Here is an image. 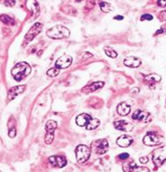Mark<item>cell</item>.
<instances>
[{
  "label": "cell",
  "instance_id": "5bb4252c",
  "mask_svg": "<svg viewBox=\"0 0 166 172\" xmlns=\"http://www.w3.org/2000/svg\"><path fill=\"white\" fill-rule=\"evenodd\" d=\"M114 127L115 129H119V130H123V131H125V132H130L134 129V126L125 121V120H117L114 122Z\"/></svg>",
  "mask_w": 166,
  "mask_h": 172
},
{
  "label": "cell",
  "instance_id": "6da1fadb",
  "mask_svg": "<svg viewBox=\"0 0 166 172\" xmlns=\"http://www.w3.org/2000/svg\"><path fill=\"white\" fill-rule=\"evenodd\" d=\"M31 70H32V69L28 63L20 62L12 68L11 74H12L15 81L21 82L31 73Z\"/></svg>",
  "mask_w": 166,
  "mask_h": 172
},
{
  "label": "cell",
  "instance_id": "cb8c5ba5",
  "mask_svg": "<svg viewBox=\"0 0 166 172\" xmlns=\"http://www.w3.org/2000/svg\"><path fill=\"white\" fill-rule=\"evenodd\" d=\"M104 51H105V54L108 56V57H111V58H115V57H117V52L112 48V47H111V46H105L104 47Z\"/></svg>",
  "mask_w": 166,
  "mask_h": 172
},
{
  "label": "cell",
  "instance_id": "2e32d148",
  "mask_svg": "<svg viewBox=\"0 0 166 172\" xmlns=\"http://www.w3.org/2000/svg\"><path fill=\"white\" fill-rule=\"evenodd\" d=\"M91 117L88 115V114H85V113H83V114H80L79 116L76 117V124L80 127H86L89 123V121L91 120Z\"/></svg>",
  "mask_w": 166,
  "mask_h": 172
},
{
  "label": "cell",
  "instance_id": "ba28073f",
  "mask_svg": "<svg viewBox=\"0 0 166 172\" xmlns=\"http://www.w3.org/2000/svg\"><path fill=\"white\" fill-rule=\"evenodd\" d=\"M132 119L134 120H138V121H145V122H149L151 120V117L150 114L149 112L137 109L134 112Z\"/></svg>",
  "mask_w": 166,
  "mask_h": 172
},
{
  "label": "cell",
  "instance_id": "9c48e42d",
  "mask_svg": "<svg viewBox=\"0 0 166 172\" xmlns=\"http://www.w3.org/2000/svg\"><path fill=\"white\" fill-rule=\"evenodd\" d=\"M48 160L50 164L56 168H63L67 165V159L64 156H52Z\"/></svg>",
  "mask_w": 166,
  "mask_h": 172
},
{
  "label": "cell",
  "instance_id": "7c38bea8",
  "mask_svg": "<svg viewBox=\"0 0 166 172\" xmlns=\"http://www.w3.org/2000/svg\"><path fill=\"white\" fill-rule=\"evenodd\" d=\"M123 169L125 172H149V169L136 166L135 163H125L123 165Z\"/></svg>",
  "mask_w": 166,
  "mask_h": 172
},
{
  "label": "cell",
  "instance_id": "d4e9b609",
  "mask_svg": "<svg viewBox=\"0 0 166 172\" xmlns=\"http://www.w3.org/2000/svg\"><path fill=\"white\" fill-rule=\"evenodd\" d=\"M59 74V69L58 68H51L49 69L47 71H46V75L48 77H51V78H54V77H57L58 75Z\"/></svg>",
  "mask_w": 166,
  "mask_h": 172
},
{
  "label": "cell",
  "instance_id": "603a6c76",
  "mask_svg": "<svg viewBox=\"0 0 166 172\" xmlns=\"http://www.w3.org/2000/svg\"><path fill=\"white\" fill-rule=\"evenodd\" d=\"M99 125H100V121H99L97 119L92 118L91 120L89 121L88 125H87L85 128H86V129H88V130H92V129H97Z\"/></svg>",
  "mask_w": 166,
  "mask_h": 172
},
{
  "label": "cell",
  "instance_id": "4fadbf2b",
  "mask_svg": "<svg viewBox=\"0 0 166 172\" xmlns=\"http://www.w3.org/2000/svg\"><path fill=\"white\" fill-rule=\"evenodd\" d=\"M144 80L150 88H154L158 83L161 82L162 77L158 74H149V75H146L144 77Z\"/></svg>",
  "mask_w": 166,
  "mask_h": 172
},
{
  "label": "cell",
  "instance_id": "d6a6232c",
  "mask_svg": "<svg viewBox=\"0 0 166 172\" xmlns=\"http://www.w3.org/2000/svg\"><path fill=\"white\" fill-rule=\"evenodd\" d=\"M158 5L162 7H166V0H162V1H158Z\"/></svg>",
  "mask_w": 166,
  "mask_h": 172
},
{
  "label": "cell",
  "instance_id": "30bf717a",
  "mask_svg": "<svg viewBox=\"0 0 166 172\" xmlns=\"http://www.w3.org/2000/svg\"><path fill=\"white\" fill-rule=\"evenodd\" d=\"M26 89V85H18L14 86L12 88H10L7 92V101H11L14 98H16L18 95L21 94Z\"/></svg>",
  "mask_w": 166,
  "mask_h": 172
},
{
  "label": "cell",
  "instance_id": "8fae6325",
  "mask_svg": "<svg viewBox=\"0 0 166 172\" xmlns=\"http://www.w3.org/2000/svg\"><path fill=\"white\" fill-rule=\"evenodd\" d=\"M96 144V154L97 155H104L107 153L109 149V143L106 139L98 140L95 143Z\"/></svg>",
  "mask_w": 166,
  "mask_h": 172
},
{
  "label": "cell",
  "instance_id": "e575fe53",
  "mask_svg": "<svg viewBox=\"0 0 166 172\" xmlns=\"http://www.w3.org/2000/svg\"><path fill=\"white\" fill-rule=\"evenodd\" d=\"M132 93H133L134 94H137V93H139V89H138V88H133V89H132Z\"/></svg>",
  "mask_w": 166,
  "mask_h": 172
},
{
  "label": "cell",
  "instance_id": "8992f818",
  "mask_svg": "<svg viewBox=\"0 0 166 172\" xmlns=\"http://www.w3.org/2000/svg\"><path fill=\"white\" fill-rule=\"evenodd\" d=\"M42 28H43V24L40 23V22H36L35 23L31 29L29 30V32L26 34L25 35V39L29 42V41H32L36 35H38L40 33L42 32Z\"/></svg>",
  "mask_w": 166,
  "mask_h": 172
},
{
  "label": "cell",
  "instance_id": "52a82bcc",
  "mask_svg": "<svg viewBox=\"0 0 166 172\" xmlns=\"http://www.w3.org/2000/svg\"><path fill=\"white\" fill-rule=\"evenodd\" d=\"M73 63V57L71 56L65 55L60 57L55 63L56 68L58 69H67L69 68Z\"/></svg>",
  "mask_w": 166,
  "mask_h": 172
},
{
  "label": "cell",
  "instance_id": "e0dca14e",
  "mask_svg": "<svg viewBox=\"0 0 166 172\" xmlns=\"http://www.w3.org/2000/svg\"><path fill=\"white\" fill-rule=\"evenodd\" d=\"M133 143V138L129 135L124 134L117 139V144L121 147H128Z\"/></svg>",
  "mask_w": 166,
  "mask_h": 172
},
{
  "label": "cell",
  "instance_id": "4dcf8cb0",
  "mask_svg": "<svg viewBox=\"0 0 166 172\" xmlns=\"http://www.w3.org/2000/svg\"><path fill=\"white\" fill-rule=\"evenodd\" d=\"M128 157H129V154H127V153H123V154L119 155V158H121V159H127Z\"/></svg>",
  "mask_w": 166,
  "mask_h": 172
},
{
  "label": "cell",
  "instance_id": "7402d4cb",
  "mask_svg": "<svg viewBox=\"0 0 166 172\" xmlns=\"http://www.w3.org/2000/svg\"><path fill=\"white\" fill-rule=\"evenodd\" d=\"M99 7H100L101 11H103L104 13H109L113 10V7L108 2H100Z\"/></svg>",
  "mask_w": 166,
  "mask_h": 172
},
{
  "label": "cell",
  "instance_id": "ffe728a7",
  "mask_svg": "<svg viewBox=\"0 0 166 172\" xmlns=\"http://www.w3.org/2000/svg\"><path fill=\"white\" fill-rule=\"evenodd\" d=\"M57 126H58V123L55 120H48L45 123V129L46 130L47 133H54V130L57 129Z\"/></svg>",
  "mask_w": 166,
  "mask_h": 172
},
{
  "label": "cell",
  "instance_id": "7a4b0ae2",
  "mask_svg": "<svg viewBox=\"0 0 166 172\" xmlns=\"http://www.w3.org/2000/svg\"><path fill=\"white\" fill-rule=\"evenodd\" d=\"M46 35L51 39H62L70 36V31L62 25H56L46 31Z\"/></svg>",
  "mask_w": 166,
  "mask_h": 172
},
{
  "label": "cell",
  "instance_id": "44dd1931",
  "mask_svg": "<svg viewBox=\"0 0 166 172\" xmlns=\"http://www.w3.org/2000/svg\"><path fill=\"white\" fill-rule=\"evenodd\" d=\"M0 21L7 24V25H15L16 24L15 20L12 18H10L9 16L6 15V14H3V15L0 16Z\"/></svg>",
  "mask_w": 166,
  "mask_h": 172
},
{
  "label": "cell",
  "instance_id": "484cf974",
  "mask_svg": "<svg viewBox=\"0 0 166 172\" xmlns=\"http://www.w3.org/2000/svg\"><path fill=\"white\" fill-rule=\"evenodd\" d=\"M54 140V133H46L45 137V143L46 144H51Z\"/></svg>",
  "mask_w": 166,
  "mask_h": 172
},
{
  "label": "cell",
  "instance_id": "4316f807",
  "mask_svg": "<svg viewBox=\"0 0 166 172\" xmlns=\"http://www.w3.org/2000/svg\"><path fill=\"white\" fill-rule=\"evenodd\" d=\"M152 19H153L152 15H150V14H144V15L141 16L140 20H151Z\"/></svg>",
  "mask_w": 166,
  "mask_h": 172
},
{
  "label": "cell",
  "instance_id": "d6986e66",
  "mask_svg": "<svg viewBox=\"0 0 166 172\" xmlns=\"http://www.w3.org/2000/svg\"><path fill=\"white\" fill-rule=\"evenodd\" d=\"M104 86V83L103 82H97V83H93L92 84L90 85H87L86 87H84L83 90V93H91V92H95L97 91V89H100Z\"/></svg>",
  "mask_w": 166,
  "mask_h": 172
},
{
  "label": "cell",
  "instance_id": "f1b7e54d",
  "mask_svg": "<svg viewBox=\"0 0 166 172\" xmlns=\"http://www.w3.org/2000/svg\"><path fill=\"white\" fill-rule=\"evenodd\" d=\"M159 18H160V20H166V10H163V11H161L160 12V14H159Z\"/></svg>",
  "mask_w": 166,
  "mask_h": 172
},
{
  "label": "cell",
  "instance_id": "d590c367",
  "mask_svg": "<svg viewBox=\"0 0 166 172\" xmlns=\"http://www.w3.org/2000/svg\"><path fill=\"white\" fill-rule=\"evenodd\" d=\"M114 19H115V20H123L124 17H123V16H119V17H115Z\"/></svg>",
  "mask_w": 166,
  "mask_h": 172
},
{
  "label": "cell",
  "instance_id": "277c9868",
  "mask_svg": "<svg viewBox=\"0 0 166 172\" xmlns=\"http://www.w3.org/2000/svg\"><path fill=\"white\" fill-rule=\"evenodd\" d=\"M152 161L156 168H159L164 165V163L166 161V146L160 147L153 151Z\"/></svg>",
  "mask_w": 166,
  "mask_h": 172
},
{
  "label": "cell",
  "instance_id": "9a60e30c",
  "mask_svg": "<svg viewBox=\"0 0 166 172\" xmlns=\"http://www.w3.org/2000/svg\"><path fill=\"white\" fill-rule=\"evenodd\" d=\"M124 64L129 68H138L141 65V60L136 57H127L124 61Z\"/></svg>",
  "mask_w": 166,
  "mask_h": 172
},
{
  "label": "cell",
  "instance_id": "ac0fdd59",
  "mask_svg": "<svg viewBox=\"0 0 166 172\" xmlns=\"http://www.w3.org/2000/svg\"><path fill=\"white\" fill-rule=\"evenodd\" d=\"M130 111H131V107L125 102H123V103L119 104L118 106H117V112L121 116H127L130 113Z\"/></svg>",
  "mask_w": 166,
  "mask_h": 172
},
{
  "label": "cell",
  "instance_id": "5b68a950",
  "mask_svg": "<svg viewBox=\"0 0 166 172\" xmlns=\"http://www.w3.org/2000/svg\"><path fill=\"white\" fill-rule=\"evenodd\" d=\"M90 154H91V150L90 148H88L86 145L80 144L76 147L75 149V156H76V159L79 163H84L86 162L89 157H90Z\"/></svg>",
  "mask_w": 166,
  "mask_h": 172
},
{
  "label": "cell",
  "instance_id": "836d02e7",
  "mask_svg": "<svg viewBox=\"0 0 166 172\" xmlns=\"http://www.w3.org/2000/svg\"><path fill=\"white\" fill-rule=\"evenodd\" d=\"M5 5L6 6H14L15 5V1H6Z\"/></svg>",
  "mask_w": 166,
  "mask_h": 172
},
{
  "label": "cell",
  "instance_id": "f546056e",
  "mask_svg": "<svg viewBox=\"0 0 166 172\" xmlns=\"http://www.w3.org/2000/svg\"><path fill=\"white\" fill-rule=\"evenodd\" d=\"M8 136H9L10 138H14V137L16 136V129H15V128H13L12 129H9V131H8Z\"/></svg>",
  "mask_w": 166,
  "mask_h": 172
},
{
  "label": "cell",
  "instance_id": "83f0119b",
  "mask_svg": "<svg viewBox=\"0 0 166 172\" xmlns=\"http://www.w3.org/2000/svg\"><path fill=\"white\" fill-rule=\"evenodd\" d=\"M166 34V24L163 25V26L156 32L155 34Z\"/></svg>",
  "mask_w": 166,
  "mask_h": 172
},
{
  "label": "cell",
  "instance_id": "1f68e13d",
  "mask_svg": "<svg viewBox=\"0 0 166 172\" xmlns=\"http://www.w3.org/2000/svg\"><path fill=\"white\" fill-rule=\"evenodd\" d=\"M139 161H140V163H142V164H146V163L149 162V158H148L147 156H145V157H140V158H139Z\"/></svg>",
  "mask_w": 166,
  "mask_h": 172
},
{
  "label": "cell",
  "instance_id": "3957f363",
  "mask_svg": "<svg viewBox=\"0 0 166 172\" xmlns=\"http://www.w3.org/2000/svg\"><path fill=\"white\" fill-rule=\"evenodd\" d=\"M164 142V138L157 132H148L143 138V143L148 146H155L162 144Z\"/></svg>",
  "mask_w": 166,
  "mask_h": 172
}]
</instances>
